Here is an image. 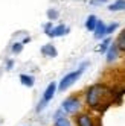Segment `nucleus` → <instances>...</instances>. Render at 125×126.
I'll return each mask as SVG.
<instances>
[{
  "label": "nucleus",
  "mask_w": 125,
  "mask_h": 126,
  "mask_svg": "<svg viewBox=\"0 0 125 126\" xmlns=\"http://www.w3.org/2000/svg\"><path fill=\"white\" fill-rule=\"evenodd\" d=\"M47 17H49V20H55L57 17H58V12L55 9H49L47 11Z\"/></svg>",
  "instance_id": "18"
},
{
  "label": "nucleus",
  "mask_w": 125,
  "mask_h": 126,
  "mask_svg": "<svg viewBox=\"0 0 125 126\" xmlns=\"http://www.w3.org/2000/svg\"><path fill=\"white\" fill-rule=\"evenodd\" d=\"M11 50H12V53H20L23 50V43H15V44H12Z\"/></svg>",
  "instance_id": "16"
},
{
  "label": "nucleus",
  "mask_w": 125,
  "mask_h": 126,
  "mask_svg": "<svg viewBox=\"0 0 125 126\" xmlns=\"http://www.w3.org/2000/svg\"><path fill=\"white\" fill-rule=\"evenodd\" d=\"M107 0H90V5H102Z\"/></svg>",
  "instance_id": "20"
},
{
  "label": "nucleus",
  "mask_w": 125,
  "mask_h": 126,
  "mask_svg": "<svg viewBox=\"0 0 125 126\" xmlns=\"http://www.w3.org/2000/svg\"><path fill=\"white\" fill-rule=\"evenodd\" d=\"M116 29H118V23H111V24H108V26H107V31H105V35L113 33Z\"/></svg>",
  "instance_id": "17"
},
{
  "label": "nucleus",
  "mask_w": 125,
  "mask_h": 126,
  "mask_svg": "<svg viewBox=\"0 0 125 126\" xmlns=\"http://www.w3.org/2000/svg\"><path fill=\"white\" fill-rule=\"evenodd\" d=\"M69 32V29L66 28L64 24H60V26H55V28L52 29V32L49 33V37L52 38H55V37H62V35H66Z\"/></svg>",
  "instance_id": "8"
},
{
  "label": "nucleus",
  "mask_w": 125,
  "mask_h": 126,
  "mask_svg": "<svg viewBox=\"0 0 125 126\" xmlns=\"http://www.w3.org/2000/svg\"><path fill=\"white\" fill-rule=\"evenodd\" d=\"M118 47H116V44H113V46H110L108 52H107V62H113L116 58H118Z\"/></svg>",
  "instance_id": "12"
},
{
  "label": "nucleus",
  "mask_w": 125,
  "mask_h": 126,
  "mask_svg": "<svg viewBox=\"0 0 125 126\" xmlns=\"http://www.w3.org/2000/svg\"><path fill=\"white\" fill-rule=\"evenodd\" d=\"M79 108H81V100L76 96H70L62 102V111H66L67 114H75Z\"/></svg>",
  "instance_id": "4"
},
{
  "label": "nucleus",
  "mask_w": 125,
  "mask_h": 126,
  "mask_svg": "<svg viewBox=\"0 0 125 126\" xmlns=\"http://www.w3.org/2000/svg\"><path fill=\"white\" fill-rule=\"evenodd\" d=\"M55 93H57V84L55 82H50L49 85H47V88L44 90V93H43V97H41V100H40V103H38V106H37V111L40 112L44 106H46L52 99H53V96H55Z\"/></svg>",
  "instance_id": "3"
},
{
  "label": "nucleus",
  "mask_w": 125,
  "mask_h": 126,
  "mask_svg": "<svg viewBox=\"0 0 125 126\" xmlns=\"http://www.w3.org/2000/svg\"><path fill=\"white\" fill-rule=\"evenodd\" d=\"M116 47H118L119 50L125 52V29L118 35V40H116Z\"/></svg>",
  "instance_id": "14"
},
{
  "label": "nucleus",
  "mask_w": 125,
  "mask_h": 126,
  "mask_svg": "<svg viewBox=\"0 0 125 126\" xmlns=\"http://www.w3.org/2000/svg\"><path fill=\"white\" fill-rule=\"evenodd\" d=\"M98 21H99V20H98V17H96V15H88V17H87V20H85V28H87V31L95 32Z\"/></svg>",
  "instance_id": "9"
},
{
  "label": "nucleus",
  "mask_w": 125,
  "mask_h": 126,
  "mask_svg": "<svg viewBox=\"0 0 125 126\" xmlns=\"http://www.w3.org/2000/svg\"><path fill=\"white\" fill-rule=\"evenodd\" d=\"M53 126H72V123H70V120L67 117H62L58 112V114H55V123H53Z\"/></svg>",
  "instance_id": "11"
},
{
  "label": "nucleus",
  "mask_w": 125,
  "mask_h": 126,
  "mask_svg": "<svg viewBox=\"0 0 125 126\" xmlns=\"http://www.w3.org/2000/svg\"><path fill=\"white\" fill-rule=\"evenodd\" d=\"M105 31H107V24L104 23V21H98V24H96V29H95V38L96 40H101V38H104L105 37Z\"/></svg>",
  "instance_id": "7"
},
{
  "label": "nucleus",
  "mask_w": 125,
  "mask_h": 126,
  "mask_svg": "<svg viewBox=\"0 0 125 126\" xmlns=\"http://www.w3.org/2000/svg\"><path fill=\"white\" fill-rule=\"evenodd\" d=\"M108 11L116 12V11H125V0H116L111 5H108Z\"/></svg>",
  "instance_id": "10"
},
{
  "label": "nucleus",
  "mask_w": 125,
  "mask_h": 126,
  "mask_svg": "<svg viewBox=\"0 0 125 126\" xmlns=\"http://www.w3.org/2000/svg\"><path fill=\"white\" fill-rule=\"evenodd\" d=\"M12 65H14V61H12V59H9V61L6 62V68H8V70H11V68H12Z\"/></svg>",
  "instance_id": "21"
},
{
  "label": "nucleus",
  "mask_w": 125,
  "mask_h": 126,
  "mask_svg": "<svg viewBox=\"0 0 125 126\" xmlns=\"http://www.w3.org/2000/svg\"><path fill=\"white\" fill-rule=\"evenodd\" d=\"M20 82H21L24 87H34L35 79H34V76H31V75H20Z\"/></svg>",
  "instance_id": "13"
},
{
  "label": "nucleus",
  "mask_w": 125,
  "mask_h": 126,
  "mask_svg": "<svg viewBox=\"0 0 125 126\" xmlns=\"http://www.w3.org/2000/svg\"><path fill=\"white\" fill-rule=\"evenodd\" d=\"M110 96H111V93H110V90L107 88L105 85L95 84V85H92L90 88L87 90V93H85V102H87V105L90 106V108L99 110L101 105H105V100L108 102Z\"/></svg>",
  "instance_id": "1"
},
{
  "label": "nucleus",
  "mask_w": 125,
  "mask_h": 126,
  "mask_svg": "<svg viewBox=\"0 0 125 126\" xmlns=\"http://www.w3.org/2000/svg\"><path fill=\"white\" fill-rule=\"evenodd\" d=\"M110 43H111L110 38H105V40L102 41V44H101V47H99V52H101V53L108 52V49H110Z\"/></svg>",
  "instance_id": "15"
},
{
  "label": "nucleus",
  "mask_w": 125,
  "mask_h": 126,
  "mask_svg": "<svg viewBox=\"0 0 125 126\" xmlns=\"http://www.w3.org/2000/svg\"><path fill=\"white\" fill-rule=\"evenodd\" d=\"M40 52L43 53L44 56H49V58H55L57 55H58V52H57V49H55V46L53 44H44V46L40 49Z\"/></svg>",
  "instance_id": "6"
},
{
  "label": "nucleus",
  "mask_w": 125,
  "mask_h": 126,
  "mask_svg": "<svg viewBox=\"0 0 125 126\" xmlns=\"http://www.w3.org/2000/svg\"><path fill=\"white\" fill-rule=\"evenodd\" d=\"M87 65H88V62H83V64L78 67V70L67 73L64 78L60 80V84H58V91H60V93H64L69 87H72V85L76 82V80L81 78V75L84 73V70H85V67H87Z\"/></svg>",
  "instance_id": "2"
},
{
  "label": "nucleus",
  "mask_w": 125,
  "mask_h": 126,
  "mask_svg": "<svg viewBox=\"0 0 125 126\" xmlns=\"http://www.w3.org/2000/svg\"><path fill=\"white\" fill-rule=\"evenodd\" d=\"M52 29H53V26H52V23L49 21L46 26H44V32H46V35H49V33L52 32Z\"/></svg>",
  "instance_id": "19"
},
{
  "label": "nucleus",
  "mask_w": 125,
  "mask_h": 126,
  "mask_svg": "<svg viewBox=\"0 0 125 126\" xmlns=\"http://www.w3.org/2000/svg\"><path fill=\"white\" fill-rule=\"evenodd\" d=\"M76 125L78 126H95V122L92 119V115H88V114H79L76 117Z\"/></svg>",
  "instance_id": "5"
}]
</instances>
